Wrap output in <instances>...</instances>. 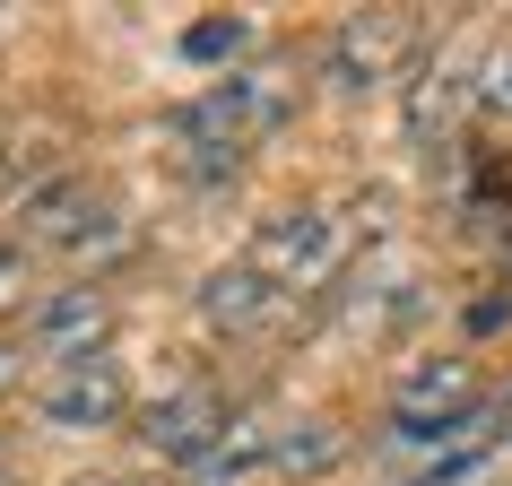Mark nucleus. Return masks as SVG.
<instances>
[{
  "mask_svg": "<svg viewBox=\"0 0 512 486\" xmlns=\"http://www.w3.org/2000/svg\"><path fill=\"white\" fill-rule=\"evenodd\" d=\"M434 53V18L426 9H348L330 27V53H322V79L339 96H382V87L417 79Z\"/></svg>",
  "mask_w": 512,
  "mask_h": 486,
  "instance_id": "1",
  "label": "nucleus"
},
{
  "mask_svg": "<svg viewBox=\"0 0 512 486\" xmlns=\"http://www.w3.org/2000/svg\"><path fill=\"white\" fill-rule=\"evenodd\" d=\"M348 252H356V235H348V217H339V209H287V217L261 226V243H252L243 261L270 278L278 296H287V287L304 296V287H330V278L348 270Z\"/></svg>",
  "mask_w": 512,
  "mask_h": 486,
  "instance_id": "2",
  "label": "nucleus"
},
{
  "mask_svg": "<svg viewBox=\"0 0 512 486\" xmlns=\"http://www.w3.org/2000/svg\"><path fill=\"white\" fill-rule=\"evenodd\" d=\"M278 113H287L278 87H261V79H217L209 96H191V105L174 113V148H191V157H235V165H243V148L270 131Z\"/></svg>",
  "mask_w": 512,
  "mask_h": 486,
  "instance_id": "3",
  "label": "nucleus"
},
{
  "mask_svg": "<svg viewBox=\"0 0 512 486\" xmlns=\"http://www.w3.org/2000/svg\"><path fill=\"white\" fill-rule=\"evenodd\" d=\"M478 70H486L478 44H434L426 53V70L408 79V139H417V148H443V139L478 113Z\"/></svg>",
  "mask_w": 512,
  "mask_h": 486,
  "instance_id": "4",
  "label": "nucleus"
},
{
  "mask_svg": "<svg viewBox=\"0 0 512 486\" xmlns=\"http://www.w3.org/2000/svg\"><path fill=\"white\" fill-rule=\"evenodd\" d=\"M226 426H235V408L217 400L209 382H183V391H165L157 408H139V443L157 460H174V469H200V460L226 443Z\"/></svg>",
  "mask_w": 512,
  "mask_h": 486,
  "instance_id": "5",
  "label": "nucleus"
},
{
  "mask_svg": "<svg viewBox=\"0 0 512 486\" xmlns=\"http://www.w3.org/2000/svg\"><path fill=\"white\" fill-rule=\"evenodd\" d=\"M105 339H113V304L96 287H53L27 313V348L53 365H87V356H105Z\"/></svg>",
  "mask_w": 512,
  "mask_h": 486,
  "instance_id": "6",
  "label": "nucleus"
},
{
  "mask_svg": "<svg viewBox=\"0 0 512 486\" xmlns=\"http://www.w3.org/2000/svg\"><path fill=\"white\" fill-rule=\"evenodd\" d=\"M35 408L53 417V426H113L122 408H131V374L113 365V356H87V365H53Z\"/></svg>",
  "mask_w": 512,
  "mask_h": 486,
  "instance_id": "7",
  "label": "nucleus"
},
{
  "mask_svg": "<svg viewBox=\"0 0 512 486\" xmlns=\"http://www.w3.org/2000/svg\"><path fill=\"white\" fill-rule=\"evenodd\" d=\"M105 226H113L105 191L79 183V174H53V183L27 191V235L44 243V252H79V243H96Z\"/></svg>",
  "mask_w": 512,
  "mask_h": 486,
  "instance_id": "8",
  "label": "nucleus"
},
{
  "mask_svg": "<svg viewBox=\"0 0 512 486\" xmlns=\"http://www.w3.org/2000/svg\"><path fill=\"white\" fill-rule=\"evenodd\" d=\"M200 322L226 330V339H252V330L278 322V287L252 270V261H226V270L200 278Z\"/></svg>",
  "mask_w": 512,
  "mask_h": 486,
  "instance_id": "9",
  "label": "nucleus"
},
{
  "mask_svg": "<svg viewBox=\"0 0 512 486\" xmlns=\"http://www.w3.org/2000/svg\"><path fill=\"white\" fill-rule=\"evenodd\" d=\"M339 452H348V443H339V426L304 417V426H287V434L270 443V469H278V478H322V469H330Z\"/></svg>",
  "mask_w": 512,
  "mask_h": 486,
  "instance_id": "10",
  "label": "nucleus"
},
{
  "mask_svg": "<svg viewBox=\"0 0 512 486\" xmlns=\"http://www.w3.org/2000/svg\"><path fill=\"white\" fill-rule=\"evenodd\" d=\"M243 469H270V434H261V417H243V426H226V443H217L191 478L200 486H226V478H243Z\"/></svg>",
  "mask_w": 512,
  "mask_h": 486,
  "instance_id": "11",
  "label": "nucleus"
},
{
  "mask_svg": "<svg viewBox=\"0 0 512 486\" xmlns=\"http://www.w3.org/2000/svg\"><path fill=\"white\" fill-rule=\"evenodd\" d=\"M243 44H252V18H235V9H209V18L183 35L191 61H226V53H243Z\"/></svg>",
  "mask_w": 512,
  "mask_h": 486,
  "instance_id": "12",
  "label": "nucleus"
},
{
  "mask_svg": "<svg viewBox=\"0 0 512 486\" xmlns=\"http://www.w3.org/2000/svg\"><path fill=\"white\" fill-rule=\"evenodd\" d=\"M18 313H35V261L27 243H0V322H18Z\"/></svg>",
  "mask_w": 512,
  "mask_h": 486,
  "instance_id": "13",
  "label": "nucleus"
},
{
  "mask_svg": "<svg viewBox=\"0 0 512 486\" xmlns=\"http://www.w3.org/2000/svg\"><path fill=\"white\" fill-rule=\"evenodd\" d=\"M478 113L495 122V131H512V44H495L478 70Z\"/></svg>",
  "mask_w": 512,
  "mask_h": 486,
  "instance_id": "14",
  "label": "nucleus"
},
{
  "mask_svg": "<svg viewBox=\"0 0 512 486\" xmlns=\"http://www.w3.org/2000/svg\"><path fill=\"white\" fill-rule=\"evenodd\" d=\"M504 322H512V296H486L478 313H469V330H504Z\"/></svg>",
  "mask_w": 512,
  "mask_h": 486,
  "instance_id": "15",
  "label": "nucleus"
},
{
  "mask_svg": "<svg viewBox=\"0 0 512 486\" xmlns=\"http://www.w3.org/2000/svg\"><path fill=\"white\" fill-rule=\"evenodd\" d=\"M18 374H27V348H9V339H0V400L18 391Z\"/></svg>",
  "mask_w": 512,
  "mask_h": 486,
  "instance_id": "16",
  "label": "nucleus"
},
{
  "mask_svg": "<svg viewBox=\"0 0 512 486\" xmlns=\"http://www.w3.org/2000/svg\"><path fill=\"white\" fill-rule=\"evenodd\" d=\"M486 417H495V443H512V382L495 391V400H486Z\"/></svg>",
  "mask_w": 512,
  "mask_h": 486,
  "instance_id": "17",
  "label": "nucleus"
},
{
  "mask_svg": "<svg viewBox=\"0 0 512 486\" xmlns=\"http://www.w3.org/2000/svg\"><path fill=\"white\" fill-rule=\"evenodd\" d=\"M9 191H18V157H9V148H0V200H9Z\"/></svg>",
  "mask_w": 512,
  "mask_h": 486,
  "instance_id": "18",
  "label": "nucleus"
},
{
  "mask_svg": "<svg viewBox=\"0 0 512 486\" xmlns=\"http://www.w3.org/2000/svg\"><path fill=\"white\" fill-rule=\"evenodd\" d=\"M70 486H131V478H113V469H87V478H70Z\"/></svg>",
  "mask_w": 512,
  "mask_h": 486,
  "instance_id": "19",
  "label": "nucleus"
},
{
  "mask_svg": "<svg viewBox=\"0 0 512 486\" xmlns=\"http://www.w3.org/2000/svg\"><path fill=\"white\" fill-rule=\"evenodd\" d=\"M0 469H9V452H0Z\"/></svg>",
  "mask_w": 512,
  "mask_h": 486,
  "instance_id": "20",
  "label": "nucleus"
}]
</instances>
